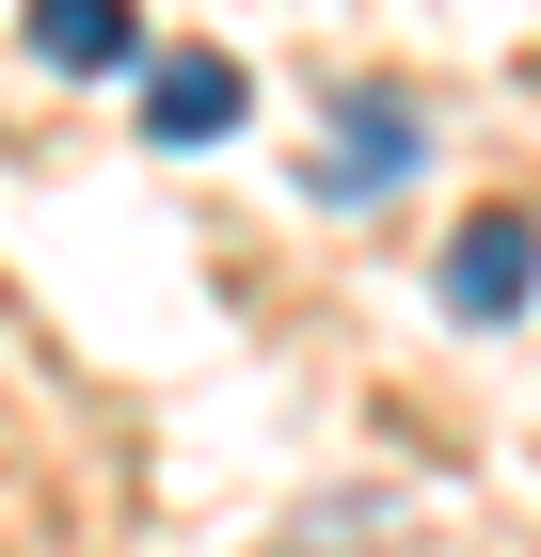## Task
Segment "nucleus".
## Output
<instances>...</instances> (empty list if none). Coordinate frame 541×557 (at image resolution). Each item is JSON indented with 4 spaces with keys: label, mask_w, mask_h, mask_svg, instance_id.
<instances>
[{
    "label": "nucleus",
    "mask_w": 541,
    "mask_h": 557,
    "mask_svg": "<svg viewBox=\"0 0 541 557\" xmlns=\"http://www.w3.org/2000/svg\"><path fill=\"white\" fill-rule=\"evenodd\" d=\"M415 96H334V128H319V208H382V191H398V175H415Z\"/></svg>",
    "instance_id": "1"
},
{
    "label": "nucleus",
    "mask_w": 541,
    "mask_h": 557,
    "mask_svg": "<svg viewBox=\"0 0 541 557\" xmlns=\"http://www.w3.org/2000/svg\"><path fill=\"white\" fill-rule=\"evenodd\" d=\"M526 287H541V223L526 208H478L446 239V319H526Z\"/></svg>",
    "instance_id": "2"
},
{
    "label": "nucleus",
    "mask_w": 541,
    "mask_h": 557,
    "mask_svg": "<svg viewBox=\"0 0 541 557\" xmlns=\"http://www.w3.org/2000/svg\"><path fill=\"white\" fill-rule=\"evenodd\" d=\"M223 128H239V64H223V48L144 64V144H223Z\"/></svg>",
    "instance_id": "3"
},
{
    "label": "nucleus",
    "mask_w": 541,
    "mask_h": 557,
    "mask_svg": "<svg viewBox=\"0 0 541 557\" xmlns=\"http://www.w3.org/2000/svg\"><path fill=\"white\" fill-rule=\"evenodd\" d=\"M33 64H64V81H127V64H144V16H127V0H33Z\"/></svg>",
    "instance_id": "4"
}]
</instances>
